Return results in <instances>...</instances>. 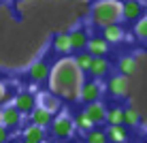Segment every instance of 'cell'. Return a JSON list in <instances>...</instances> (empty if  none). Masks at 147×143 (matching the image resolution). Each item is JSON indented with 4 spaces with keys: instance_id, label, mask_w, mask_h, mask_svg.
I'll list each match as a JSON object with an SVG mask.
<instances>
[{
    "instance_id": "cell-11",
    "label": "cell",
    "mask_w": 147,
    "mask_h": 143,
    "mask_svg": "<svg viewBox=\"0 0 147 143\" xmlns=\"http://www.w3.org/2000/svg\"><path fill=\"white\" fill-rule=\"evenodd\" d=\"M105 132H107L109 143H126V141L130 139L128 126H124V124H109V128L105 130Z\"/></svg>"
},
{
    "instance_id": "cell-3",
    "label": "cell",
    "mask_w": 147,
    "mask_h": 143,
    "mask_svg": "<svg viewBox=\"0 0 147 143\" xmlns=\"http://www.w3.org/2000/svg\"><path fill=\"white\" fill-rule=\"evenodd\" d=\"M11 103L17 107V111H19L22 115H30V113L38 107V96L34 94V92H30V90L15 92V96H13Z\"/></svg>"
},
{
    "instance_id": "cell-8",
    "label": "cell",
    "mask_w": 147,
    "mask_h": 143,
    "mask_svg": "<svg viewBox=\"0 0 147 143\" xmlns=\"http://www.w3.org/2000/svg\"><path fill=\"white\" fill-rule=\"evenodd\" d=\"M85 115L94 122V126H100L107 122V107H105L102 100H94V103H88L85 105Z\"/></svg>"
},
{
    "instance_id": "cell-17",
    "label": "cell",
    "mask_w": 147,
    "mask_h": 143,
    "mask_svg": "<svg viewBox=\"0 0 147 143\" xmlns=\"http://www.w3.org/2000/svg\"><path fill=\"white\" fill-rule=\"evenodd\" d=\"M24 139L32 141V143H45L47 132H45V128H40V126H36V124H30V126L24 128Z\"/></svg>"
},
{
    "instance_id": "cell-21",
    "label": "cell",
    "mask_w": 147,
    "mask_h": 143,
    "mask_svg": "<svg viewBox=\"0 0 147 143\" xmlns=\"http://www.w3.org/2000/svg\"><path fill=\"white\" fill-rule=\"evenodd\" d=\"M139 124H141V113L134 107H124V126L134 128V126H139Z\"/></svg>"
},
{
    "instance_id": "cell-29",
    "label": "cell",
    "mask_w": 147,
    "mask_h": 143,
    "mask_svg": "<svg viewBox=\"0 0 147 143\" xmlns=\"http://www.w3.org/2000/svg\"><path fill=\"white\" fill-rule=\"evenodd\" d=\"M24 143H32V141H26V139H24Z\"/></svg>"
},
{
    "instance_id": "cell-26",
    "label": "cell",
    "mask_w": 147,
    "mask_h": 143,
    "mask_svg": "<svg viewBox=\"0 0 147 143\" xmlns=\"http://www.w3.org/2000/svg\"><path fill=\"white\" fill-rule=\"evenodd\" d=\"M13 96H15V94H11V90H9L7 85H4L2 81H0V105H4V103L9 100V98L13 100Z\"/></svg>"
},
{
    "instance_id": "cell-2",
    "label": "cell",
    "mask_w": 147,
    "mask_h": 143,
    "mask_svg": "<svg viewBox=\"0 0 147 143\" xmlns=\"http://www.w3.org/2000/svg\"><path fill=\"white\" fill-rule=\"evenodd\" d=\"M73 132H75V122H73V117H68L66 113L53 117V122H51V135H53L58 141L70 139V137H73Z\"/></svg>"
},
{
    "instance_id": "cell-20",
    "label": "cell",
    "mask_w": 147,
    "mask_h": 143,
    "mask_svg": "<svg viewBox=\"0 0 147 143\" xmlns=\"http://www.w3.org/2000/svg\"><path fill=\"white\" fill-rule=\"evenodd\" d=\"M83 139H85V143H109L107 132H105L102 128H96V126L92 130L83 132Z\"/></svg>"
},
{
    "instance_id": "cell-27",
    "label": "cell",
    "mask_w": 147,
    "mask_h": 143,
    "mask_svg": "<svg viewBox=\"0 0 147 143\" xmlns=\"http://www.w3.org/2000/svg\"><path fill=\"white\" fill-rule=\"evenodd\" d=\"M9 141H11V130L0 124V143H9Z\"/></svg>"
},
{
    "instance_id": "cell-4",
    "label": "cell",
    "mask_w": 147,
    "mask_h": 143,
    "mask_svg": "<svg viewBox=\"0 0 147 143\" xmlns=\"http://www.w3.org/2000/svg\"><path fill=\"white\" fill-rule=\"evenodd\" d=\"M100 96H102V88H100L98 79L94 77H88L81 81V88H79V98L83 100L85 105L88 103H94V100H100Z\"/></svg>"
},
{
    "instance_id": "cell-22",
    "label": "cell",
    "mask_w": 147,
    "mask_h": 143,
    "mask_svg": "<svg viewBox=\"0 0 147 143\" xmlns=\"http://www.w3.org/2000/svg\"><path fill=\"white\" fill-rule=\"evenodd\" d=\"M75 128L77 130H81V132H88V130H92L94 128V122L90 120L88 115H85V111H79L77 115H75Z\"/></svg>"
},
{
    "instance_id": "cell-14",
    "label": "cell",
    "mask_w": 147,
    "mask_h": 143,
    "mask_svg": "<svg viewBox=\"0 0 147 143\" xmlns=\"http://www.w3.org/2000/svg\"><path fill=\"white\" fill-rule=\"evenodd\" d=\"M30 120H32V124H36L40 126V128H49L51 126V122H53V113L51 111H47L45 107H36V109L30 113Z\"/></svg>"
},
{
    "instance_id": "cell-30",
    "label": "cell",
    "mask_w": 147,
    "mask_h": 143,
    "mask_svg": "<svg viewBox=\"0 0 147 143\" xmlns=\"http://www.w3.org/2000/svg\"><path fill=\"white\" fill-rule=\"evenodd\" d=\"M0 77H2V73H0Z\"/></svg>"
},
{
    "instance_id": "cell-18",
    "label": "cell",
    "mask_w": 147,
    "mask_h": 143,
    "mask_svg": "<svg viewBox=\"0 0 147 143\" xmlns=\"http://www.w3.org/2000/svg\"><path fill=\"white\" fill-rule=\"evenodd\" d=\"M92 60H94V56L90 54L88 49H83V52H77V54H75L73 64L77 66V70H79V73H88V70H90V66H92Z\"/></svg>"
},
{
    "instance_id": "cell-16",
    "label": "cell",
    "mask_w": 147,
    "mask_h": 143,
    "mask_svg": "<svg viewBox=\"0 0 147 143\" xmlns=\"http://www.w3.org/2000/svg\"><path fill=\"white\" fill-rule=\"evenodd\" d=\"M51 47H53L60 56H66V54L73 52V49H70V39H68V32H58V34H55V37L51 39Z\"/></svg>"
},
{
    "instance_id": "cell-15",
    "label": "cell",
    "mask_w": 147,
    "mask_h": 143,
    "mask_svg": "<svg viewBox=\"0 0 147 143\" xmlns=\"http://www.w3.org/2000/svg\"><path fill=\"white\" fill-rule=\"evenodd\" d=\"M107 43H121L124 41V28L119 26V22L117 24H109V26H102V34H100Z\"/></svg>"
},
{
    "instance_id": "cell-9",
    "label": "cell",
    "mask_w": 147,
    "mask_h": 143,
    "mask_svg": "<svg viewBox=\"0 0 147 143\" xmlns=\"http://www.w3.org/2000/svg\"><path fill=\"white\" fill-rule=\"evenodd\" d=\"M85 49H88L94 58H107V54H109V43H107L102 37H90Z\"/></svg>"
},
{
    "instance_id": "cell-31",
    "label": "cell",
    "mask_w": 147,
    "mask_h": 143,
    "mask_svg": "<svg viewBox=\"0 0 147 143\" xmlns=\"http://www.w3.org/2000/svg\"><path fill=\"white\" fill-rule=\"evenodd\" d=\"M0 117H2V115H0Z\"/></svg>"
},
{
    "instance_id": "cell-28",
    "label": "cell",
    "mask_w": 147,
    "mask_h": 143,
    "mask_svg": "<svg viewBox=\"0 0 147 143\" xmlns=\"http://www.w3.org/2000/svg\"><path fill=\"white\" fill-rule=\"evenodd\" d=\"M141 141H143V143H147V130L143 132V139H141Z\"/></svg>"
},
{
    "instance_id": "cell-1",
    "label": "cell",
    "mask_w": 147,
    "mask_h": 143,
    "mask_svg": "<svg viewBox=\"0 0 147 143\" xmlns=\"http://www.w3.org/2000/svg\"><path fill=\"white\" fill-rule=\"evenodd\" d=\"M121 19V2L119 0H96L92 7V24L98 28L117 24Z\"/></svg>"
},
{
    "instance_id": "cell-12",
    "label": "cell",
    "mask_w": 147,
    "mask_h": 143,
    "mask_svg": "<svg viewBox=\"0 0 147 143\" xmlns=\"http://www.w3.org/2000/svg\"><path fill=\"white\" fill-rule=\"evenodd\" d=\"M88 73H90V77H94V79H98V81L105 79V77H109V73H111L109 60H107V58H94Z\"/></svg>"
},
{
    "instance_id": "cell-5",
    "label": "cell",
    "mask_w": 147,
    "mask_h": 143,
    "mask_svg": "<svg viewBox=\"0 0 147 143\" xmlns=\"http://www.w3.org/2000/svg\"><path fill=\"white\" fill-rule=\"evenodd\" d=\"M145 13H147V9L141 0H126V2H121V19L128 24H134Z\"/></svg>"
},
{
    "instance_id": "cell-24",
    "label": "cell",
    "mask_w": 147,
    "mask_h": 143,
    "mask_svg": "<svg viewBox=\"0 0 147 143\" xmlns=\"http://www.w3.org/2000/svg\"><path fill=\"white\" fill-rule=\"evenodd\" d=\"M132 30H134V37L139 39L141 43H147V13L141 19H136V22H134Z\"/></svg>"
},
{
    "instance_id": "cell-6",
    "label": "cell",
    "mask_w": 147,
    "mask_h": 143,
    "mask_svg": "<svg viewBox=\"0 0 147 143\" xmlns=\"http://www.w3.org/2000/svg\"><path fill=\"white\" fill-rule=\"evenodd\" d=\"M0 124L2 126H7L9 130H17L19 126H22V113L17 111V107H15L13 103H9V105H4V107H0Z\"/></svg>"
},
{
    "instance_id": "cell-23",
    "label": "cell",
    "mask_w": 147,
    "mask_h": 143,
    "mask_svg": "<svg viewBox=\"0 0 147 143\" xmlns=\"http://www.w3.org/2000/svg\"><path fill=\"white\" fill-rule=\"evenodd\" d=\"M136 73V60L132 56H126V58L119 60V75H126V77H130V75Z\"/></svg>"
},
{
    "instance_id": "cell-25",
    "label": "cell",
    "mask_w": 147,
    "mask_h": 143,
    "mask_svg": "<svg viewBox=\"0 0 147 143\" xmlns=\"http://www.w3.org/2000/svg\"><path fill=\"white\" fill-rule=\"evenodd\" d=\"M107 124H124V107L115 105L107 109Z\"/></svg>"
},
{
    "instance_id": "cell-7",
    "label": "cell",
    "mask_w": 147,
    "mask_h": 143,
    "mask_svg": "<svg viewBox=\"0 0 147 143\" xmlns=\"http://www.w3.org/2000/svg\"><path fill=\"white\" fill-rule=\"evenodd\" d=\"M28 75H30V79H32L34 83H45V81L49 79V75H51V66H49V62L45 58L34 60V64L30 66Z\"/></svg>"
},
{
    "instance_id": "cell-10",
    "label": "cell",
    "mask_w": 147,
    "mask_h": 143,
    "mask_svg": "<svg viewBox=\"0 0 147 143\" xmlns=\"http://www.w3.org/2000/svg\"><path fill=\"white\" fill-rule=\"evenodd\" d=\"M109 94L113 96H128V90H130V83H128V77L126 75H115V77L109 79Z\"/></svg>"
},
{
    "instance_id": "cell-19",
    "label": "cell",
    "mask_w": 147,
    "mask_h": 143,
    "mask_svg": "<svg viewBox=\"0 0 147 143\" xmlns=\"http://www.w3.org/2000/svg\"><path fill=\"white\" fill-rule=\"evenodd\" d=\"M38 105L45 107L47 111H51V113L60 111V107H62V103H60V98L55 94H40L38 96Z\"/></svg>"
},
{
    "instance_id": "cell-13",
    "label": "cell",
    "mask_w": 147,
    "mask_h": 143,
    "mask_svg": "<svg viewBox=\"0 0 147 143\" xmlns=\"http://www.w3.org/2000/svg\"><path fill=\"white\" fill-rule=\"evenodd\" d=\"M68 39H70V49H73V52H83L85 45H88L90 34H88L85 28H75V30L68 32Z\"/></svg>"
}]
</instances>
